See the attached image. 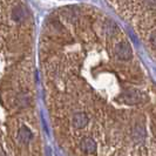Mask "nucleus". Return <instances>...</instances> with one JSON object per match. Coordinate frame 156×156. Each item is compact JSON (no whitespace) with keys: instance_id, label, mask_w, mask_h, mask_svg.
<instances>
[{"instance_id":"3","label":"nucleus","mask_w":156,"mask_h":156,"mask_svg":"<svg viewBox=\"0 0 156 156\" xmlns=\"http://www.w3.org/2000/svg\"><path fill=\"white\" fill-rule=\"evenodd\" d=\"M33 19L23 0H1L2 59H19L31 54Z\"/></svg>"},{"instance_id":"2","label":"nucleus","mask_w":156,"mask_h":156,"mask_svg":"<svg viewBox=\"0 0 156 156\" xmlns=\"http://www.w3.org/2000/svg\"><path fill=\"white\" fill-rule=\"evenodd\" d=\"M30 56L2 63L1 156H44Z\"/></svg>"},{"instance_id":"1","label":"nucleus","mask_w":156,"mask_h":156,"mask_svg":"<svg viewBox=\"0 0 156 156\" xmlns=\"http://www.w3.org/2000/svg\"><path fill=\"white\" fill-rule=\"evenodd\" d=\"M40 62L55 140L68 156H156V82L125 32L90 5L45 20Z\"/></svg>"},{"instance_id":"4","label":"nucleus","mask_w":156,"mask_h":156,"mask_svg":"<svg viewBox=\"0 0 156 156\" xmlns=\"http://www.w3.org/2000/svg\"><path fill=\"white\" fill-rule=\"evenodd\" d=\"M107 2L133 26L144 47L156 59V0H107Z\"/></svg>"}]
</instances>
